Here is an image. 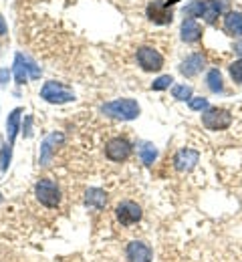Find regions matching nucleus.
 I'll use <instances>...</instances> for the list:
<instances>
[{
	"mask_svg": "<svg viewBox=\"0 0 242 262\" xmlns=\"http://www.w3.org/2000/svg\"><path fill=\"white\" fill-rule=\"evenodd\" d=\"M101 111L107 117H113L119 121H131L139 115V105L136 99H115V101L103 103Z\"/></svg>",
	"mask_w": 242,
	"mask_h": 262,
	"instance_id": "1",
	"label": "nucleus"
},
{
	"mask_svg": "<svg viewBox=\"0 0 242 262\" xmlns=\"http://www.w3.org/2000/svg\"><path fill=\"white\" fill-rule=\"evenodd\" d=\"M12 75L16 85H25L27 81H36L40 79V67H36L33 59L25 57L23 53H16L14 57V67H12Z\"/></svg>",
	"mask_w": 242,
	"mask_h": 262,
	"instance_id": "2",
	"label": "nucleus"
},
{
	"mask_svg": "<svg viewBox=\"0 0 242 262\" xmlns=\"http://www.w3.org/2000/svg\"><path fill=\"white\" fill-rule=\"evenodd\" d=\"M40 99H45L47 103H53V105H63V103L75 101V93H73V89H69L63 83L47 81L40 89Z\"/></svg>",
	"mask_w": 242,
	"mask_h": 262,
	"instance_id": "3",
	"label": "nucleus"
},
{
	"mask_svg": "<svg viewBox=\"0 0 242 262\" xmlns=\"http://www.w3.org/2000/svg\"><path fill=\"white\" fill-rule=\"evenodd\" d=\"M35 196H36V200H38L42 206H47V208H57V206L61 204V190H59V186H57L53 180H49V178H40V180L36 182Z\"/></svg>",
	"mask_w": 242,
	"mask_h": 262,
	"instance_id": "4",
	"label": "nucleus"
},
{
	"mask_svg": "<svg viewBox=\"0 0 242 262\" xmlns=\"http://www.w3.org/2000/svg\"><path fill=\"white\" fill-rule=\"evenodd\" d=\"M202 125L210 131H222L228 129L232 125V113L226 111V109H206L204 115H202Z\"/></svg>",
	"mask_w": 242,
	"mask_h": 262,
	"instance_id": "5",
	"label": "nucleus"
},
{
	"mask_svg": "<svg viewBox=\"0 0 242 262\" xmlns=\"http://www.w3.org/2000/svg\"><path fill=\"white\" fill-rule=\"evenodd\" d=\"M105 156L111 162H125L131 156V143L125 137H113L105 143Z\"/></svg>",
	"mask_w": 242,
	"mask_h": 262,
	"instance_id": "6",
	"label": "nucleus"
},
{
	"mask_svg": "<svg viewBox=\"0 0 242 262\" xmlns=\"http://www.w3.org/2000/svg\"><path fill=\"white\" fill-rule=\"evenodd\" d=\"M115 218L123 226H134V224H138L139 220H141V208H139L136 202L125 200V202H121L115 208Z\"/></svg>",
	"mask_w": 242,
	"mask_h": 262,
	"instance_id": "7",
	"label": "nucleus"
},
{
	"mask_svg": "<svg viewBox=\"0 0 242 262\" xmlns=\"http://www.w3.org/2000/svg\"><path fill=\"white\" fill-rule=\"evenodd\" d=\"M136 57H138V65L143 71L151 73V71H160L164 67V57L156 49H151V47H139Z\"/></svg>",
	"mask_w": 242,
	"mask_h": 262,
	"instance_id": "8",
	"label": "nucleus"
},
{
	"mask_svg": "<svg viewBox=\"0 0 242 262\" xmlns=\"http://www.w3.org/2000/svg\"><path fill=\"white\" fill-rule=\"evenodd\" d=\"M198 162H200V154H198L196 149L186 147V149H180V151L175 154V158H173V167H175L178 171H192Z\"/></svg>",
	"mask_w": 242,
	"mask_h": 262,
	"instance_id": "9",
	"label": "nucleus"
},
{
	"mask_svg": "<svg viewBox=\"0 0 242 262\" xmlns=\"http://www.w3.org/2000/svg\"><path fill=\"white\" fill-rule=\"evenodd\" d=\"M147 18L156 25H170L172 23V10H170V6H166V2L153 0L147 6Z\"/></svg>",
	"mask_w": 242,
	"mask_h": 262,
	"instance_id": "10",
	"label": "nucleus"
},
{
	"mask_svg": "<svg viewBox=\"0 0 242 262\" xmlns=\"http://www.w3.org/2000/svg\"><path fill=\"white\" fill-rule=\"evenodd\" d=\"M125 256L127 262H151V248L141 240H134L127 244Z\"/></svg>",
	"mask_w": 242,
	"mask_h": 262,
	"instance_id": "11",
	"label": "nucleus"
},
{
	"mask_svg": "<svg viewBox=\"0 0 242 262\" xmlns=\"http://www.w3.org/2000/svg\"><path fill=\"white\" fill-rule=\"evenodd\" d=\"M61 141H63V133H57V131H53L49 137H45V141L40 145V165H49L53 154H55V147Z\"/></svg>",
	"mask_w": 242,
	"mask_h": 262,
	"instance_id": "12",
	"label": "nucleus"
},
{
	"mask_svg": "<svg viewBox=\"0 0 242 262\" xmlns=\"http://www.w3.org/2000/svg\"><path fill=\"white\" fill-rule=\"evenodd\" d=\"M204 55H200V53H194V55H190V57H186L184 61H182V65H180V73L184 75V77H196L202 69H204Z\"/></svg>",
	"mask_w": 242,
	"mask_h": 262,
	"instance_id": "13",
	"label": "nucleus"
},
{
	"mask_svg": "<svg viewBox=\"0 0 242 262\" xmlns=\"http://www.w3.org/2000/svg\"><path fill=\"white\" fill-rule=\"evenodd\" d=\"M228 0H204V8H202V18L208 25L216 23V18L226 10Z\"/></svg>",
	"mask_w": 242,
	"mask_h": 262,
	"instance_id": "14",
	"label": "nucleus"
},
{
	"mask_svg": "<svg viewBox=\"0 0 242 262\" xmlns=\"http://www.w3.org/2000/svg\"><path fill=\"white\" fill-rule=\"evenodd\" d=\"M180 34H182V40L184 42H196V40L202 38V27L194 18H184Z\"/></svg>",
	"mask_w": 242,
	"mask_h": 262,
	"instance_id": "15",
	"label": "nucleus"
},
{
	"mask_svg": "<svg viewBox=\"0 0 242 262\" xmlns=\"http://www.w3.org/2000/svg\"><path fill=\"white\" fill-rule=\"evenodd\" d=\"M20 115H23V109L16 107L10 111L8 119H6V135H8V143H14L16 135H18V127H20Z\"/></svg>",
	"mask_w": 242,
	"mask_h": 262,
	"instance_id": "16",
	"label": "nucleus"
},
{
	"mask_svg": "<svg viewBox=\"0 0 242 262\" xmlns=\"http://www.w3.org/2000/svg\"><path fill=\"white\" fill-rule=\"evenodd\" d=\"M85 204L89 208H95V210H103L105 204H107V194L99 188H89L87 194H85Z\"/></svg>",
	"mask_w": 242,
	"mask_h": 262,
	"instance_id": "17",
	"label": "nucleus"
},
{
	"mask_svg": "<svg viewBox=\"0 0 242 262\" xmlns=\"http://www.w3.org/2000/svg\"><path fill=\"white\" fill-rule=\"evenodd\" d=\"M224 31L232 36H242V12H228L224 16Z\"/></svg>",
	"mask_w": 242,
	"mask_h": 262,
	"instance_id": "18",
	"label": "nucleus"
},
{
	"mask_svg": "<svg viewBox=\"0 0 242 262\" xmlns=\"http://www.w3.org/2000/svg\"><path fill=\"white\" fill-rule=\"evenodd\" d=\"M138 154L139 158H141V162L145 165H151L156 162V158H158V149H156V145L153 143H149V141H143V143H139L138 145Z\"/></svg>",
	"mask_w": 242,
	"mask_h": 262,
	"instance_id": "19",
	"label": "nucleus"
},
{
	"mask_svg": "<svg viewBox=\"0 0 242 262\" xmlns=\"http://www.w3.org/2000/svg\"><path fill=\"white\" fill-rule=\"evenodd\" d=\"M206 83H208V87H210L212 93H220V91L224 89V85H222V75H220L218 69H212V71L208 73Z\"/></svg>",
	"mask_w": 242,
	"mask_h": 262,
	"instance_id": "20",
	"label": "nucleus"
},
{
	"mask_svg": "<svg viewBox=\"0 0 242 262\" xmlns=\"http://www.w3.org/2000/svg\"><path fill=\"white\" fill-rule=\"evenodd\" d=\"M12 160V143H4L0 149V171H6Z\"/></svg>",
	"mask_w": 242,
	"mask_h": 262,
	"instance_id": "21",
	"label": "nucleus"
},
{
	"mask_svg": "<svg viewBox=\"0 0 242 262\" xmlns=\"http://www.w3.org/2000/svg\"><path fill=\"white\" fill-rule=\"evenodd\" d=\"M172 95L178 101H190L192 99V87L190 85H173Z\"/></svg>",
	"mask_w": 242,
	"mask_h": 262,
	"instance_id": "22",
	"label": "nucleus"
},
{
	"mask_svg": "<svg viewBox=\"0 0 242 262\" xmlns=\"http://www.w3.org/2000/svg\"><path fill=\"white\" fill-rule=\"evenodd\" d=\"M172 83H173L172 75H162V77H158V79L151 83V89H153V91H164V89H170Z\"/></svg>",
	"mask_w": 242,
	"mask_h": 262,
	"instance_id": "23",
	"label": "nucleus"
},
{
	"mask_svg": "<svg viewBox=\"0 0 242 262\" xmlns=\"http://www.w3.org/2000/svg\"><path fill=\"white\" fill-rule=\"evenodd\" d=\"M228 71H230V77L234 79V83H238V85H242V59H238V61H234L232 65L228 67Z\"/></svg>",
	"mask_w": 242,
	"mask_h": 262,
	"instance_id": "24",
	"label": "nucleus"
},
{
	"mask_svg": "<svg viewBox=\"0 0 242 262\" xmlns=\"http://www.w3.org/2000/svg\"><path fill=\"white\" fill-rule=\"evenodd\" d=\"M188 105H190V109H192V111H202V109H208V99L192 97L190 101H188Z\"/></svg>",
	"mask_w": 242,
	"mask_h": 262,
	"instance_id": "25",
	"label": "nucleus"
},
{
	"mask_svg": "<svg viewBox=\"0 0 242 262\" xmlns=\"http://www.w3.org/2000/svg\"><path fill=\"white\" fill-rule=\"evenodd\" d=\"M10 79V71L8 69H0V83H8Z\"/></svg>",
	"mask_w": 242,
	"mask_h": 262,
	"instance_id": "26",
	"label": "nucleus"
},
{
	"mask_svg": "<svg viewBox=\"0 0 242 262\" xmlns=\"http://www.w3.org/2000/svg\"><path fill=\"white\" fill-rule=\"evenodd\" d=\"M8 31V27H6V23H4V18H2V14H0V36H4Z\"/></svg>",
	"mask_w": 242,
	"mask_h": 262,
	"instance_id": "27",
	"label": "nucleus"
},
{
	"mask_svg": "<svg viewBox=\"0 0 242 262\" xmlns=\"http://www.w3.org/2000/svg\"><path fill=\"white\" fill-rule=\"evenodd\" d=\"M31 123H33V119L27 117V125H25V135H27V137H31Z\"/></svg>",
	"mask_w": 242,
	"mask_h": 262,
	"instance_id": "28",
	"label": "nucleus"
},
{
	"mask_svg": "<svg viewBox=\"0 0 242 262\" xmlns=\"http://www.w3.org/2000/svg\"><path fill=\"white\" fill-rule=\"evenodd\" d=\"M234 53H236V55H240V57H242V40H238V42L234 45Z\"/></svg>",
	"mask_w": 242,
	"mask_h": 262,
	"instance_id": "29",
	"label": "nucleus"
},
{
	"mask_svg": "<svg viewBox=\"0 0 242 262\" xmlns=\"http://www.w3.org/2000/svg\"><path fill=\"white\" fill-rule=\"evenodd\" d=\"M178 0H166V6H172V4H175Z\"/></svg>",
	"mask_w": 242,
	"mask_h": 262,
	"instance_id": "30",
	"label": "nucleus"
},
{
	"mask_svg": "<svg viewBox=\"0 0 242 262\" xmlns=\"http://www.w3.org/2000/svg\"><path fill=\"white\" fill-rule=\"evenodd\" d=\"M0 200H2V194H0Z\"/></svg>",
	"mask_w": 242,
	"mask_h": 262,
	"instance_id": "31",
	"label": "nucleus"
}]
</instances>
